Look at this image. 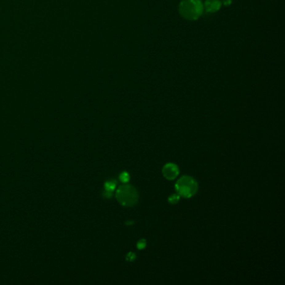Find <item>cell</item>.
Returning a JSON list of instances; mask_svg holds the SVG:
<instances>
[{
	"label": "cell",
	"instance_id": "obj_11",
	"mask_svg": "<svg viewBox=\"0 0 285 285\" xmlns=\"http://www.w3.org/2000/svg\"><path fill=\"white\" fill-rule=\"evenodd\" d=\"M223 3L224 5H229L232 3V0H223Z\"/></svg>",
	"mask_w": 285,
	"mask_h": 285
},
{
	"label": "cell",
	"instance_id": "obj_7",
	"mask_svg": "<svg viewBox=\"0 0 285 285\" xmlns=\"http://www.w3.org/2000/svg\"><path fill=\"white\" fill-rule=\"evenodd\" d=\"M179 200H180V196H179V195H176V194H173V195L169 196L168 202H169L171 204H176V203H177V202H179Z\"/></svg>",
	"mask_w": 285,
	"mask_h": 285
},
{
	"label": "cell",
	"instance_id": "obj_5",
	"mask_svg": "<svg viewBox=\"0 0 285 285\" xmlns=\"http://www.w3.org/2000/svg\"><path fill=\"white\" fill-rule=\"evenodd\" d=\"M222 6L221 0H206L203 7L207 12L215 13L218 11Z\"/></svg>",
	"mask_w": 285,
	"mask_h": 285
},
{
	"label": "cell",
	"instance_id": "obj_1",
	"mask_svg": "<svg viewBox=\"0 0 285 285\" xmlns=\"http://www.w3.org/2000/svg\"><path fill=\"white\" fill-rule=\"evenodd\" d=\"M204 10L201 0H182L179 4V13L187 20H196L202 16Z\"/></svg>",
	"mask_w": 285,
	"mask_h": 285
},
{
	"label": "cell",
	"instance_id": "obj_10",
	"mask_svg": "<svg viewBox=\"0 0 285 285\" xmlns=\"http://www.w3.org/2000/svg\"><path fill=\"white\" fill-rule=\"evenodd\" d=\"M135 259H136V254H135L134 252H129L127 254V256H126V260H127V261L132 262L134 261Z\"/></svg>",
	"mask_w": 285,
	"mask_h": 285
},
{
	"label": "cell",
	"instance_id": "obj_8",
	"mask_svg": "<svg viewBox=\"0 0 285 285\" xmlns=\"http://www.w3.org/2000/svg\"><path fill=\"white\" fill-rule=\"evenodd\" d=\"M120 180H121L122 182L125 183V182H127V181L130 180V176H129V174H128L127 172L121 173V176H120Z\"/></svg>",
	"mask_w": 285,
	"mask_h": 285
},
{
	"label": "cell",
	"instance_id": "obj_4",
	"mask_svg": "<svg viewBox=\"0 0 285 285\" xmlns=\"http://www.w3.org/2000/svg\"><path fill=\"white\" fill-rule=\"evenodd\" d=\"M163 176L168 180L175 179L179 174V168L176 165L173 163H167L162 168Z\"/></svg>",
	"mask_w": 285,
	"mask_h": 285
},
{
	"label": "cell",
	"instance_id": "obj_9",
	"mask_svg": "<svg viewBox=\"0 0 285 285\" xmlns=\"http://www.w3.org/2000/svg\"><path fill=\"white\" fill-rule=\"evenodd\" d=\"M146 240L141 239V240H140L139 242L137 243V248H138V249H143V248H145V247H146Z\"/></svg>",
	"mask_w": 285,
	"mask_h": 285
},
{
	"label": "cell",
	"instance_id": "obj_2",
	"mask_svg": "<svg viewBox=\"0 0 285 285\" xmlns=\"http://www.w3.org/2000/svg\"><path fill=\"white\" fill-rule=\"evenodd\" d=\"M116 198L122 206L133 207L139 200V194L131 185H122L116 191Z\"/></svg>",
	"mask_w": 285,
	"mask_h": 285
},
{
	"label": "cell",
	"instance_id": "obj_12",
	"mask_svg": "<svg viewBox=\"0 0 285 285\" xmlns=\"http://www.w3.org/2000/svg\"><path fill=\"white\" fill-rule=\"evenodd\" d=\"M133 222H128V223H126V224H127L128 226H130V225H132V224H133Z\"/></svg>",
	"mask_w": 285,
	"mask_h": 285
},
{
	"label": "cell",
	"instance_id": "obj_3",
	"mask_svg": "<svg viewBox=\"0 0 285 285\" xmlns=\"http://www.w3.org/2000/svg\"><path fill=\"white\" fill-rule=\"evenodd\" d=\"M175 188L179 196L189 198L196 194L198 189V185L192 177L189 176H184L177 181Z\"/></svg>",
	"mask_w": 285,
	"mask_h": 285
},
{
	"label": "cell",
	"instance_id": "obj_6",
	"mask_svg": "<svg viewBox=\"0 0 285 285\" xmlns=\"http://www.w3.org/2000/svg\"><path fill=\"white\" fill-rule=\"evenodd\" d=\"M116 182L115 181H107L106 183H105V189H106V191H109V192H113L114 189L116 188Z\"/></svg>",
	"mask_w": 285,
	"mask_h": 285
}]
</instances>
